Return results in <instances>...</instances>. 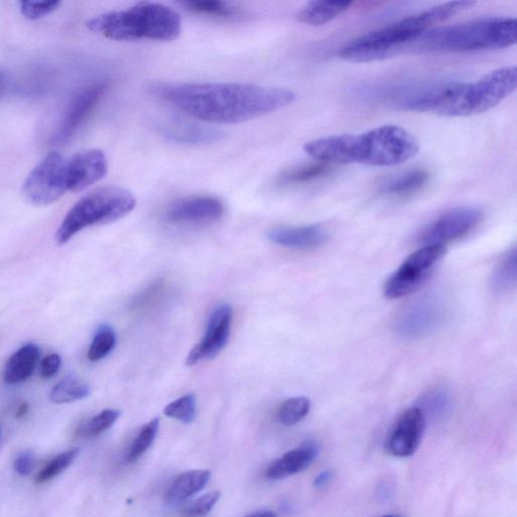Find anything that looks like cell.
<instances>
[{
    "label": "cell",
    "mask_w": 517,
    "mask_h": 517,
    "mask_svg": "<svg viewBox=\"0 0 517 517\" xmlns=\"http://www.w3.org/2000/svg\"><path fill=\"white\" fill-rule=\"evenodd\" d=\"M165 415L171 419L190 423L196 417V399L193 394L182 396V398L170 403L164 409Z\"/></svg>",
    "instance_id": "obj_34"
},
{
    "label": "cell",
    "mask_w": 517,
    "mask_h": 517,
    "mask_svg": "<svg viewBox=\"0 0 517 517\" xmlns=\"http://www.w3.org/2000/svg\"><path fill=\"white\" fill-rule=\"evenodd\" d=\"M62 359L59 354H51L42 361L40 375L42 379H49L55 376L60 370Z\"/></svg>",
    "instance_id": "obj_38"
},
{
    "label": "cell",
    "mask_w": 517,
    "mask_h": 517,
    "mask_svg": "<svg viewBox=\"0 0 517 517\" xmlns=\"http://www.w3.org/2000/svg\"><path fill=\"white\" fill-rule=\"evenodd\" d=\"M232 320V309L229 304H221L212 311L201 343L189 352L187 366L214 359L224 349L230 338Z\"/></svg>",
    "instance_id": "obj_12"
},
{
    "label": "cell",
    "mask_w": 517,
    "mask_h": 517,
    "mask_svg": "<svg viewBox=\"0 0 517 517\" xmlns=\"http://www.w3.org/2000/svg\"><path fill=\"white\" fill-rule=\"evenodd\" d=\"M515 19L494 18L430 28L402 49L410 52L491 51L516 44Z\"/></svg>",
    "instance_id": "obj_5"
},
{
    "label": "cell",
    "mask_w": 517,
    "mask_h": 517,
    "mask_svg": "<svg viewBox=\"0 0 517 517\" xmlns=\"http://www.w3.org/2000/svg\"><path fill=\"white\" fill-rule=\"evenodd\" d=\"M474 2H451L396 21L377 31L346 42L338 51L342 59L353 63L378 61L399 55L408 42L460 12L470 10Z\"/></svg>",
    "instance_id": "obj_4"
},
{
    "label": "cell",
    "mask_w": 517,
    "mask_h": 517,
    "mask_svg": "<svg viewBox=\"0 0 517 517\" xmlns=\"http://www.w3.org/2000/svg\"><path fill=\"white\" fill-rule=\"evenodd\" d=\"M165 287L164 282H156L155 285L146 289L143 293H141L134 299L132 303L133 308L140 310L153 306L164 294Z\"/></svg>",
    "instance_id": "obj_37"
},
{
    "label": "cell",
    "mask_w": 517,
    "mask_h": 517,
    "mask_svg": "<svg viewBox=\"0 0 517 517\" xmlns=\"http://www.w3.org/2000/svg\"><path fill=\"white\" fill-rule=\"evenodd\" d=\"M160 421L154 419L148 422L146 426L140 430L137 437L134 438L129 452H127L126 461L134 462L145 454V452L151 447L159 431Z\"/></svg>",
    "instance_id": "obj_31"
},
{
    "label": "cell",
    "mask_w": 517,
    "mask_h": 517,
    "mask_svg": "<svg viewBox=\"0 0 517 517\" xmlns=\"http://www.w3.org/2000/svg\"><path fill=\"white\" fill-rule=\"evenodd\" d=\"M445 313L447 309L440 299L424 296L402 311L396 320L395 331L407 339L429 336L443 323Z\"/></svg>",
    "instance_id": "obj_10"
},
{
    "label": "cell",
    "mask_w": 517,
    "mask_h": 517,
    "mask_svg": "<svg viewBox=\"0 0 517 517\" xmlns=\"http://www.w3.org/2000/svg\"><path fill=\"white\" fill-rule=\"evenodd\" d=\"M276 245L295 250H314L328 239V232L320 224L304 226H278L268 232Z\"/></svg>",
    "instance_id": "obj_18"
},
{
    "label": "cell",
    "mask_w": 517,
    "mask_h": 517,
    "mask_svg": "<svg viewBox=\"0 0 517 517\" xmlns=\"http://www.w3.org/2000/svg\"><path fill=\"white\" fill-rule=\"evenodd\" d=\"M516 67H505L471 83L422 85L399 92L394 104L403 110L433 112L450 118L480 115L495 108L513 94Z\"/></svg>",
    "instance_id": "obj_2"
},
{
    "label": "cell",
    "mask_w": 517,
    "mask_h": 517,
    "mask_svg": "<svg viewBox=\"0 0 517 517\" xmlns=\"http://www.w3.org/2000/svg\"><path fill=\"white\" fill-rule=\"evenodd\" d=\"M332 477H334V473H332V471L331 470L323 471L320 474H318V475L316 477L314 481V485L316 488H323L324 486H327L331 483Z\"/></svg>",
    "instance_id": "obj_40"
},
{
    "label": "cell",
    "mask_w": 517,
    "mask_h": 517,
    "mask_svg": "<svg viewBox=\"0 0 517 517\" xmlns=\"http://www.w3.org/2000/svg\"><path fill=\"white\" fill-rule=\"evenodd\" d=\"M310 407V400L304 396L289 399L282 403L278 410V420L286 427L295 426L306 419Z\"/></svg>",
    "instance_id": "obj_30"
},
{
    "label": "cell",
    "mask_w": 517,
    "mask_h": 517,
    "mask_svg": "<svg viewBox=\"0 0 517 517\" xmlns=\"http://www.w3.org/2000/svg\"><path fill=\"white\" fill-rule=\"evenodd\" d=\"M27 410H28L27 402L21 403V405L19 406V407L17 410V414H16L17 419H20V417H23L27 413Z\"/></svg>",
    "instance_id": "obj_42"
},
{
    "label": "cell",
    "mask_w": 517,
    "mask_h": 517,
    "mask_svg": "<svg viewBox=\"0 0 517 517\" xmlns=\"http://www.w3.org/2000/svg\"><path fill=\"white\" fill-rule=\"evenodd\" d=\"M34 464L35 460L33 452H24L16 459V462H14V469H16L19 475L27 476L30 475L34 470Z\"/></svg>",
    "instance_id": "obj_39"
},
{
    "label": "cell",
    "mask_w": 517,
    "mask_h": 517,
    "mask_svg": "<svg viewBox=\"0 0 517 517\" xmlns=\"http://www.w3.org/2000/svg\"><path fill=\"white\" fill-rule=\"evenodd\" d=\"M331 171L330 164L323 162L311 163V164L301 165L287 170L278 179L280 186H299L323 179Z\"/></svg>",
    "instance_id": "obj_24"
},
{
    "label": "cell",
    "mask_w": 517,
    "mask_h": 517,
    "mask_svg": "<svg viewBox=\"0 0 517 517\" xmlns=\"http://www.w3.org/2000/svg\"><path fill=\"white\" fill-rule=\"evenodd\" d=\"M120 413L115 409H105L82 424L80 434L84 437H96L110 429L117 422Z\"/></svg>",
    "instance_id": "obj_33"
},
{
    "label": "cell",
    "mask_w": 517,
    "mask_h": 517,
    "mask_svg": "<svg viewBox=\"0 0 517 517\" xmlns=\"http://www.w3.org/2000/svg\"><path fill=\"white\" fill-rule=\"evenodd\" d=\"M136 197L123 187L105 186L95 189L74 204L64 217L56 240L65 245L78 232L88 226L118 221L136 208Z\"/></svg>",
    "instance_id": "obj_7"
},
{
    "label": "cell",
    "mask_w": 517,
    "mask_h": 517,
    "mask_svg": "<svg viewBox=\"0 0 517 517\" xmlns=\"http://www.w3.org/2000/svg\"><path fill=\"white\" fill-rule=\"evenodd\" d=\"M318 454H320V445L316 442L303 443L300 447L287 452L269 466L266 476L271 480H281L295 475L307 470L316 461Z\"/></svg>",
    "instance_id": "obj_19"
},
{
    "label": "cell",
    "mask_w": 517,
    "mask_h": 517,
    "mask_svg": "<svg viewBox=\"0 0 517 517\" xmlns=\"http://www.w3.org/2000/svg\"><path fill=\"white\" fill-rule=\"evenodd\" d=\"M91 32L115 41H173L179 37V13L165 4L139 3L124 11H109L87 21Z\"/></svg>",
    "instance_id": "obj_6"
},
{
    "label": "cell",
    "mask_w": 517,
    "mask_h": 517,
    "mask_svg": "<svg viewBox=\"0 0 517 517\" xmlns=\"http://www.w3.org/2000/svg\"><path fill=\"white\" fill-rule=\"evenodd\" d=\"M60 2H21L20 12L26 19L37 20L59 9Z\"/></svg>",
    "instance_id": "obj_36"
},
{
    "label": "cell",
    "mask_w": 517,
    "mask_h": 517,
    "mask_svg": "<svg viewBox=\"0 0 517 517\" xmlns=\"http://www.w3.org/2000/svg\"><path fill=\"white\" fill-rule=\"evenodd\" d=\"M109 84L98 82L82 89L71 102L66 115L64 116L58 131H56L53 141L57 145L66 144L74 133L101 102Z\"/></svg>",
    "instance_id": "obj_14"
},
{
    "label": "cell",
    "mask_w": 517,
    "mask_h": 517,
    "mask_svg": "<svg viewBox=\"0 0 517 517\" xmlns=\"http://www.w3.org/2000/svg\"><path fill=\"white\" fill-rule=\"evenodd\" d=\"M90 388L73 376L63 378L49 394V399L56 405H64L87 399Z\"/></svg>",
    "instance_id": "obj_26"
},
{
    "label": "cell",
    "mask_w": 517,
    "mask_h": 517,
    "mask_svg": "<svg viewBox=\"0 0 517 517\" xmlns=\"http://www.w3.org/2000/svg\"><path fill=\"white\" fill-rule=\"evenodd\" d=\"M381 517H403V516L398 515V514H388V515H384V516H381Z\"/></svg>",
    "instance_id": "obj_43"
},
{
    "label": "cell",
    "mask_w": 517,
    "mask_h": 517,
    "mask_svg": "<svg viewBox=\"0 0 517 517\" xmlns=\"http://www.w3.org/2000/svg\"><path fill=\"white\" fill-rule=\"evenodd\" d=\"M78 454H80V450L78 449L62 452V454L54 458L51 462H49L39 472L37 477H35V483L44 484L48 481H51L57 476H59L61 473L65 471L74 462Z\"/></svg>",
    "instance_id": "obj_32"
},
{
    "label": "cell",
    "mask_w": 517,
    "mask_h": 517,
    "mask_svg": "<svg viewBox=\"0 0 517 517\" xmlns=\"http://www.w3.org/2000/svg\"><path fill=\"white\" fill-rule=\"evenodd\" d=\"M426 427V416L419 407L406 410L387 438L386 451L398 458L412 457L420 448Z\"/></svg>",
    "instance_id": "obj_13"
},
{
    "label": "cell",
    "mask_w": 517,
    "mask_h": 517,
    "mask_svg": "<svg viewBox=\"0 0 517 517\" xmlns=\"http://www.w3.org/2000/svg\"><path fill=\"white\" fill-rule=\"evenodd\" d=\"M187 10L216 18L232 19L239 16L240 11L237 7L217 0H194V2L183 3Z\"/></svg>",
    "instance_id": "obj_29"
},
{
    "label": "cell",
    "mask_w": 517,
    "mask_h": 517,
    "mask_svg": "<svg viewBox=\"0 0 517 517\" xmlns=\"http://www.w3.org/2000/svg\"><path fill=\"white\" fill-rule=\"evenodd\" d=\"M445 253L447 247L445 245H429L410 255L386 280L384 295L388 300H399L414 292L428 278Z\"/></svg>",
    "instance_id": "obj_9"
},
{
    "label": "cell",
    "mask_w": 517,
    "mask_h": 517,
    "mask_svg": "<svg viewBox=\"0 0 517 517\" xmlns=\"http://www.w3.org/2000/svg\"><path fill=\"white\" fill-rule=\"evenodd\" d=\"M224 212V204L217 198L194 196L172 204L166 218L172 224H210L221 219Z\"/></svg>",
    "instance_id": "obj_16"
},
{
    "label": "cell",
    "mask_w": 517,
    "mask_h": 517,
    "mask_svg": "<svg viewBox=\"0 0 517 517\" xmlns=\"http://www.w3.org/2000/svg\"><path fill=\"white\" fill-rule=\"evenodd\" d=\"M221 498V493L218 491L204 494L203 497L191 502L183 508L182 515L186 517H202L208 515L212 507H214L218 499Z\"/></svg>",
    "instance_id": "obj_35"
},
{
    "label": "cell",
    "mask_w": 517,
    "mask_h": 517,
    "mask_svg": "<svg viewBox=\"0 0 517 517\" xmlns=\"http://www.w3.org/2000/svg\"><path fill=\"white\" fill-rule=\"evenodd\" d=\"M157 129L163 137L182 145H209L224 138V133L214 127L171 118L160 122Z\"/></svg>",
    "instance_id": "obj_17"
},
{
    "label": "cell",
    "mask_w": 517,
    "mask_h": 517,
    "mask_svg": "<svg viewBox=\"0 0 517 517\" xmlns=\"http://www.w3.org/2000/svg\"><path fill=\"white\" fill-rule=\"evenodd\" d=\"M483 212L477 208H459L445 212L421 232L419 242L424 246L445 245L468 235L483 221Z\"/></svg>",
    "instance_id": "obj_11"
},
{
    "label": "cell",
    "mask_w": 517,
    "mask_h": 517,
    "mask_svg": "<svg viewBox=\"0 0 517 517\" xmlns=\"http://www.w3.org/2000/svg\"><path fill=\"white\" fill-rule=\"evenodd\" d=\"M351 2H311L297 12L300 23L320 27L341 16L352 6Z\"/></svg>",
    "instance_id": "obj_22"
},
{
    "label": "cell",
    "mask_w": 517,
    "mask_h": 517,
    "mask_svg": "<svg viewBox=\"0 0 517 517\" xmlns=\"http://www.w3.org/2000/svg\"><path fill=\"white\" fill-rule=\"evenodd\" d=\"M311 158L327 164L396 166L413 159L419 141L402 127L384 125L360 134H341L308 141Z\"/></svg>",
    "instance_id": "obj_3"
},
{
    "label": "cell",
    "mask_w": 517,
    "mask_h": 517,
    "mask_svg": "<svg viewBox=\"0 0 517 517\" xmlns=\"http://www.w3.org/2000/svg\"><path fill=\"white\" fill-rule=\"evenodd\" d=\"M68 186L72 193L81 191L95 186L103 180L109 171V163L105 154L92 148V150L77 153L68 159Z\"/></svg>",
    "instance_id": "obj_15"
},
{
    "label": "cell",
    "mask_w": 517,
    "mask_h": 517,
    "mask_svg": "<svg viewBox=\"0 0 517 517\" xmlns=\"http://www.w3.org/2000/svg\"><path fill=\"white\" fill-rule=\"evenodd\" d=\"M430 179L426 170L413 169L389 176L380 183L382 193L392 195H408L421 190Z\"/></svg>",
    "instance_id": "obj_23"
},
{
    "label": "cell",
    "mask_w": 517,
    "mask_h": 517,
    "mask_svg": "<svg viewBox=\"0 0 517 517\" xmlns=\"http://www.w3.org/2000/svg\"><path fill=\"white\" fill-rule=\"evenodd\" d=\"M450 394L443 388H436L434 391L424 394L420 400L419 407L426 419H440L447 414L451 408Z\"/></svg>",
    "instance_id": "obj_27"
},
{
    "label": "cell",
    "mask_w": 517,
    "mask_h": 517,
    "mask_svg": "<svg viewBox=\"0 0 517 517\" xmlns=\"http://www.w3.org/2000/svg\"><path fill=\"white\" fill-rule=\"evenodd\" d=\"M150 94L203 122L232 125L285 109L293 91L250 83L152 82Z\"/></svg>",
    "instance_id": "obj_1"
},
{
    "label": "cell",
    "mask_w": 517,
    "mask_h": 517,
    "mask_svg": "<svg viewBox=\"0 0 517 517\" xmlns=\"http://www.w3.org/2000/svg\"><path fill=\"white\" fill-rule=\"evenodd\" d=\"M116 331L109 324L99 325L88 351V359L91 362H97L110 355L116 348Z\"/></svg>",
    "instance_id": "obj_28"
},
{
    "label": "cell",
    "mask_w": 517,
    "mask_h": 517,
    "mask_svg": "<svg viewBox=\"0 0 517 517\" xmlns=\"http://www.w3.org/2000/svg\"><path fill=\"white\" fill-rule=\"evenodd\" d=\"M40 358V348L30 343L21 346L7 361L4 378L7 384H21L30 378L37 367Z\"/></svg>",
    "instance_id": "obj_20"
},
{
    "label": "cell",
    "mask_w": 517,
    "mask_h": 517,
    "mask_svg": "<svg viewBox=\"0 0 517 517\" xmlns=\"http://www.w3.org/2000/svg\"><path fill=\"white\" fill-rule=\"evenodd\" d=\"M68 159L58 152L49 153L35 166L23 186L26 200L37 207L52 204L69 191Z\"/></svg>",
    "instance_id": "obj_8"
},
{
    "label": "cell",
    "mask_w": 517,
    "mask_h": 517,
    "mask_svg": "<svg viewBox=\"0 0 517 517\" xmlns=\"http://www.w3.org/2000/svg\"><path fill=\"white\" fill-rule=\"evenodd\" d=\"M247 517H278L273 512L270 511H259L254 513Z\"/></svg>",
    "instance_id": "obj_41"
},
{
    "label": "cell",
    "mask_w": 517,
    "mask_h": 517,
    "mask_svg": "<svg viewBox=\"0 0 517 517\" xmlns=\"http://www.w3.org/2000/svg\"><path fill=\"white\" fill-rule=\"evenodd\" d=\"M211 473L208 470L187 471L177 477L165 495V501L169 505L179 504L194 497L208 485Z\"/></svg>",
    "instance_id": "obj_21"
},
{
    "label": "cell",
    "mask_w": 517,
    "mask_h": 517,
    "mask_svg": "<svg viewBox=\"0 0 517 517\" xmlns=\"http://www.w3.org/2000/svg\"><path fill=\"white\" fill-rule=\"evenodd\" d=\"M517 253L515 249L509 251L492 274L491 286L494 292L504 293L516 285Z\"/></svg>",
    "instance_id": "obj_25"
},
{
    "label": "cell",
    "mask_w": 517,
    "mask_h": 517,
    "mask_svg": "<svg viewBox=\"0 0 517 517\" xmlns=\"http://www.w3.org/2000/svg\"><path fill=\"white\" fill-rule=\"evenodd\" d=\"M0 88H2V82H0Z\"/></svg>",
    "instance_id": "obj_44"
}]
</instances>
